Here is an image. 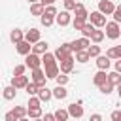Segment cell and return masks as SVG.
Segmentation results:
<instances>
[{"label": "cell", "mask_w": 121, "mask_h": 121, "mask_svg": "<svg viewBox=\"0 0 121 121\" xmlns=\"http://www.w3.org/2000/svg\"><path fill=\"white\" fill-rule=\"evenodd\" d=\"M72 68H74V59H72V57L60 62V72H62V74H68V72H72Z\"/></svg>", "instance_id": "e0dca14e"}, {"label": "cell", "mask_w": 121, "mask_h": 121, "mask_svg": "<svg viewBox=\"0 0 121 121\" xmlns=\"http://www.w3.org/2000/svg\"><path fill=\"white\" fill-rule=\"evenodd\" d=\"M42 4H43V6H53L55 0H42Z\"/></svg>", "instance_id": "c3c4849f"}, {"label": "cell", "mask_w": 121, "mask_h": 121, "mask_svg": "<svg viewBox=\"0 0 121 121\" xmlns=\"http://www.w3.org/2000/svg\"><path fill=\"white\" fill-rule=\"evenodd\" d=\"M113 21H115V23H121V6L115 8V11H113Z\"/></svg>", "instance_id": "ab89813d"}, {"label": "cell", "mask_w": 121, "mask_h": 121, "mask_svg": "<svg viewBox=\"0 0 121 121\" xmlns=\"http://www.w3.org/2000/svg\"><path fill=\"white\" fill-rule=\"evenodd\" d=\"M4 119H6V121H19V119H17V115H15V113H13V110H11V112H8V113H6V117H4Z\"/></svg>", "instance_id": "7bdbcfd3"}, {"label": "cell", "mask_w": 121, "mask_h": 121, "mask_svg": "<svg viewBox=\"0 0 121 121\" xmlns=\"http://www.w3.org/2000/svg\"><path fill=\"white\" fill-rule=\"evenodd\" d=\"M72 25H74V28H76V30H83V26L87 25V19H81V17H76Z\"/></svg>", "instance_id": "83f0119b"}, {"label": "cell", "mask_w": 121, "mask_h": 121, "mask_svg": "<svg viewBox=\"0 0 121 121\" xmlns=\"http://www.w3.org/2000/svg\"><path fill=\"white\" fill-rule=\"evenodd\" d=\"M28 2H30V4H38V0H28ZM40 2H42V0H40Z\"/></svg>", "instance_id": "f907efd6"}, {"label": "cell", "mask_w": 121, "mask_h": 121, "mask_svg": "<svg viewBox=\"0 0 121 121\" xmlns=\"http://www.w3.org/2000/svg\"><path fill=\"white\" fill-rule=\"evenodd\" d=\"M112 121H121V112H119V110H115V112L112 113Z\"/></svg>", "instance_id": "ee69618b"}, {"label": "cell", "mask_w": 121, "mask_h": 121, "mask_svg": "<svg viewBox=\"0 0 121 121\" xmlns=\"http://www.w3.org/2000/svg\"><path fill=\"white\" fill-rule=\"evenodd\" d=\"M106 36H108V38H112V40L119 38V36H121V28H119V23H115V21L108 23V25H106Z\"/></svg>", "instance_id": "277c9868"}, {"label": "cell", "mask_w": 121, "mask_h": 121, "mask_svg": "<svg viewBox=\"0 0 121 121\" xmlns=\"http://www.w3.org/2000/svg\"><path fill=\"white\" fill-rule=\"evenodd\" d=\"M66 83H68V76H64V74H62V76H59V78H57V85H62V87H64Z\"/></svg>", "instance_id": "60d3db41"}, {"label": "cell", "mask_w": 121, "mask_h": 121, "mask_svg": "<svg viewBox=\"0 0 121 121\" xmlns=\"http://www.w3.org/2000/svg\"><path fill=\"white\" fill-rule=\"evenodd\" d=\"M43 121H57V119H55V113H45Z\"/></svg>", "instance_id": "f6af8a7d"}, {"label": "cell", "mask_w": 121, "mask_h": 121, "mask_svg": "<svg viewBox=\"0 0 121 121\" xmlns=\"http://www.w3.org/2000/svg\"><path fill=\"white\" fill-rule=\"evenodd\" d=\"M25 40H26L28 43H38V42H40V30H38V28H30V30L25 34Z\"/></svg>", "instance_id": "30bf717a"}, {"label": "cell", "mask_w": 121, "mask_h": 121, "mask_svg": "<svg viewBox=\"0 0 121 121\" xmlns=\"http://www.w3.org/2000/svg\"><path fill=\"white\" fill-rule=\"evenodd\" d=\"M13 113L17 115V119H23V117L28 113V110H26V108H23V106H15V108H13Z\"/></svg>", "instance_id": "f546056e"}, {"label": "cell", "mask_w": 121, "mask_h": 121, "mask_svg": "<svg viewBox=\"0 0 121 121\" xmlns=\"http://www.w3.org/2000/svg\"><path fill=\"white\" fill-rule=\"evenodd\" d=\"M34 121H43V119H34Z\"/></svg>", "instance_id": "f5cc1de1"}, {"label": "cell", "mask_w": 121, "mask_h": 121, "mask_svg": "<svg viewBox=\"0 0 121 121\" xmlns=\"http://www.w3.org/2000/svg\"><path fill=\"white\" fill-rule=\"evenodd\" d=\"M93 83H95L96 87H102L104 83H108V74H106L104 70L96 72V74H95V78H93Z\"/></svg>", "instance_id": "8fae6325"}, {"label": "cell", "mask_w": 121, "mask_h": 121, "mask_svg": "<svg viewBox=\"0 0 121 121\" xmlns=\"http://www.w3.org/2000/svg\"><path fill=\"white\" fill-rule=\"evenodd\" d=\"M106 57H110V59H121V45H117V47H112V49H108Z\"/></svg>", "instance_id": "603a6c76"}, {"label": "cell", "mask_w": 121, "mask_h": 121, "mask_svg": "<svg viewBox=\"0 0 121 121\" xmlns=\"http://www.w3.org/2000/svg\"><path fill=\"white\" fill-rule=\"evenodd\" d=\"M42 25H43V26H51V25H53V17L42 15Z\"/></svg>", "instance_id": "f35d334b"}, {"label": "cell", "mask_w": 121, "mask_h": 121, "mask_svg": "<svg viewBox=\"0 0 121 121\" xmlns=\"http://www.w3.org/2000/svg\"><path fill=\"white\" fill-rule=\"evenodd\" d=\"M43 60L40 59V55H36V53H30V55H26L25 57V64H26V68H30V70H36V68H40V64H42Z\"/></svg>", "instance_id": "3957f363"}, {"label": "cell", "mask_w": 121, "mask_h": 121, "mask_svg": "<svg viewBox=\"0 0 121 121\" xmlns=\"http://www.w3.org/2000/svg\"><path fill=\"white\" fill-rule=\"evenodd\" d=\"M115 72H119V74H121V59H117V60H115Z\"/></svg>", "instance_id": "7dc6e473"}, {"label": "cell", "mask_w": 121, "mask_h": 121, "mask_svg": "<svg viewBox=\"0 0 121 121\" xmlns=\"http://www.w3.org/2000/svg\"><path fill=\"white\" fill-rule=\"evenodd\" d=\"M43 15H47V17H57V15H59V11H57V8H55V6H45Z\"/></svg>", "instance_id": "d6a6232c"}, {"label": "cell", "mask_w": 121, "mask_h": 121, "mask_svg": "<svg viewBox=\"0 0 121 121\" xmlns=\"http://www.w3.org/2000/svg\"><path fill=\"white\" fill-rule=\"evenodd\" d=\"M87 51H89L91 57H100V47H98V45H91Z\"/></svg>", "instance_id": "8d00e7d4"}, {"label": "cell", "mask_w": 121, "mask_h": 121, "mask_svg": "<svg viewBox=\"0 0 121 121\" xmlns=\"http://www.w3.org/2000/svg\"><path fill=\"white\" fill-rule=\"evenodd\" d=\"M96 66H98L100 70H108V68H110V57H106V55L96 57Z\"/></svg>", "instance_id": "5bb4252c"}, {"label": "cell", "mask_w": 121, "mask_h": 121, "mask_svg": "<svg viewBox=\"0 0 121 121\" xmlns=\"http://www.w3.org/2000/svg\"><path fill=\"white\" fill-rule=\"evenodd\" d=\"M9 38H11V42L19 43V42H23V40H25V34H23L19 28H13V30H11V34H9Z\"/></svg>", "instance_id": "ac0fdd59"}, {"label": "cell", "mask_w": 121, "mask_h": 121, "mask_svg": "<svg viewBox=\"0 0 121 121\" xmlns=\"http://www.w3.org/2000/svg\"><path fill=\"white\" fill-rule=\"evenodd\" d=\"M89 121H102V115H100V113H93Z\"/></svg>", "instance_id": "bcb514c9"}, {"label": "cell", "mask_w": 121, "mask_h": 121, "mask_svg": "<svg viewBox=\"0 0 121 121\" xmlns=\"http://www.w3.org/2000/svg\"><path fill=\"white\" fill-rule=\"evenodd\" d=\"M45 72L43 70H40V68H36V70H32V83H36L40 89L42 87H45Z\"/></svg>", "instance_id": "5b68a950"}, {"label": "cell", "mask_w": 121, "mask_h": 121, "mask_svg": "<svg viewBox=\"0 0 121 121\" xmlns=\"http://www.w3.org/2000/svg\"><path fill=\"white\" fill-rule=\"evenodd\" d=\"M57 23L60 25V26H66L68 23H70V13L64 9V11H60L59 15H57Z\"/></svg>", "instance_id": "2e32d148"}, {"label": "cell", "mask_w": 121, "mask_h": 121, "mask_svg": "<svg viewBox=\"0 0 121 121\" xmlns=\"http://www.w3.org/2000/svg\"><path fill=\"white\" fill-rule=\"evenodd\" d=\"M68 112H70L72 117H81V115H83V108H81V104H70V106H68Z\"/></svg>", "instance_id": "9a60e30c"}, {"label": "cell", "mask_w": 121, "mask_h": 121, "mask_svg": "<svg viewBox=\"0 0 121 121\" xmlns=\"http://www.w3.org/2000/svg\"><path fill=\"white\" fill-rule=\"evenodd\" d=\"M25 91H26V93H28V96H34V95H36V93H40V87H38V85H36V83H28V85H26V89H25Z\"/></svg>", "instance_id": "4dcf8cb0"}, {"label": "cell", "mask_w": 121, "mask_h": 121, "mask_svg": "<svg viewBox=\"0 0 121 121\" xmlns=\"http://www.w3.org/2000/svg\"><path fill=\"white\" fill-rule=\"evenodd\" d=\"M32 53H36V55H45V53H47V43H45V42L34 43V45H32Z\"/></svg>", "instance_id": "4fadbf2b"}, {"label": "cell", "mask_w": 121, "mask_h": 121, "mask_svg": "<svg viewBox=\"0 0 121 121\" xmlns=\"http://www.w3.org/2000/svg\"><path fill=\"white\" fill-rule=\"evenodd\" d=\"M4 98H6V100L15 98V87H13V85H9V87H6V89H4Z\"/></svg>", "instance_id": "f1b7e54d"}, {"label": "cell", "mask_w": 121, "mask_h": 121, "mask_svg": "<svg viewBox=\"0 0 121 121\" xmlns=\"http://www.w3.org/2000/svg\"><path fill=\"white\" fill-rule=\"evenodd\" d=\"M76 6H78V4H76L74 0H64V8H66V11H68V9H76Z\"/></svg>", "instance_id": "b9f144b4"}, {"label": "cell", "mask_w": 121, "mask_h": 121, "mask_svg": "<svg viewBox=\"0 0 121 121\" xmlns=\"http://www.w3.org/2000/svg\"><path fill=\"white\" fill-rule=\"evenodd\" d=\"M98 89H100V93H102V95H110V93H112V89H113V85L108 81V83H104V85H102V87H98Z\"/></svg>", "instance_id": "e575fe53"}, {"label": "cell", "mask_w": 121, "mask_h": 121, "mask_svg": "<svg viewBox=\"0 0 121 121\" xmlns=\"http://www.w3.org/2000/svg\"><path fill=\"white\" fill-rule=\"evenodd\" d=\"M98 11L104 13V15H110V13L115 11V6H113L110 0H100V2H98Z\"/></svg>", "instance_id": "8992f818"}, {"label": "cell", "mask_w": 121, "mask_h": 121, "mask_svg": "<svg viewBox=\"0 0 121 121\" xmlns=\"http://www.w3.org/2000/svg\"><path fill=\"white\" fill-rule=\"evenodd\" d=\"M108 81H110L112 85H119V83H121V76H119V72H112V74H108Z\"/></svg>", "instance_id": "4316f807"}, {"label": "cell", "mask_w": 121, "mask_h": 121, "mask_svg": "<svg viewBox=\"0 0 121 121\" xmlns=\"http://www.w3.org/2000/svg\"><path fill=\"white\" fill-rule=\"evenodd\" d=\"M42 115V108H28V117L30 119H40Z\"/></svg>", "instance_id": "1f68e13d"}, {"label": "cell", "mask_w": 121, "mask_h": 121, "mask_svg": "<svg viewBox=\"0 0 121 121\" xmlns=\"http://www.w3.org/2000/svg\"><path fill=\"white\" fill-rule=\"evenodd\" d=\"M42 60H43V66H45V76L57 79V78H59V66H57V59H55V55L45 53V55L42 57Z\"/></svg>", "instance_id": "6da1fadb"}, {"label": "cell", "mask_w": 121, "mask_h": 121, "mask_svg": "<svg viewBox=\"0 0 121 121\" xmlns=\"http://www.w3.org/2000/svg\"><path fill=\"white\" fill-rule=\"evenodd\" d=\"M17 45V51L21 53V55H30V49H32V43H28L26 40H23V42H19V43H15Z\"/></svg>", "instance_id": "7c38bea8"}, {"label": "cell", "mask_w": 121, "mask_h": 121, "mask_svg": "<svg viewBox=\"0 0 121 121\" xmlns=\"http://www.w3.org/2000/svg\"><path fill=\"white\" fill-rule=\"evenodd\" d=\"M28 108H40V96H30L28 98Z\"/></svg>", "instance_id": "d590c367"}, {"label": "cell", "mask_w": 121, "mask_h": 121, "mask_svg": "<svg viewBox=\"0 0 121 121\" xmlns=\"http://www.w3.org/2000/svg\"><path fill=\"white\" fill-rule=\"evenodd\" d=\"M91 59V55H89V51L85 49V51H78L76 53V60H79V62H87Z\"/></svg>", "instance_id": "484cf974"}, {"label": "cell", "mask_w": 121, "mask_h": 121, "mask_svg": "<svg viewBox=\"0 0 121 121\" xmlns=\"http://www.w3.org/2000/svg\"><path fill=\"white\" fill-rule=\"evenodd\" d=\"M38 96H40V100H45V102H47V100L53 96V91H49L47 87H42L40 93H38Z\"/></svg>", "instance_id": "7402d4cb"}, {"label": "cell", "mask_w": 121, "mask_h": 121, "mask_svg": "<svg viewBox=\"0 0 121 121\" xmlns=\"http://www.w3.org/2000/svg\"><path fill=\"white\" fill-rule=\"evenodd\" d=\"M25 68H26V64H17L15 70H13V74H15V76H23V74H25Z\"/></svg>", "instance_id": "74e56055"}, {"label": "cell", "mask_w": 121, "mask_h": 121, "mask_svg": "<svg viewBox=\"0 0 121 121\" xmlns=\"http://www.w3.org/2000/svg\"><path fill=\"white\" fill-rule=\"evenodd\" d=\"M117 93H119V98H121V83L117 85Z\"/></svg>", "instance_id": "681fc988"}, {"label": "cell", "mask_w": 121, "mask_h": 121, "mask_svg": "<svg viewBox=\"0 0 121 121\" xmlns=\"http://www.w3.org/2000/svg\"><path fill=\"white\" fill-rule=\"evenodd\" d=\"M91 23H93L95 26H106V25H108L104 13H100V11H93V13H91Z\"/></svg>", "instance_id": "52a82bcc"}, {"label": "cell", "mask_w": 121, "mask_h": 121, "mask_svg": "<svg viewBox=\"0 0 121 121\" xmlns=\"http://www.w3.org/2000/svg\"><path fill=\"white\" fill-rule=\"evenodd\" d=\"M43 11H45V8H43V4L40 2V4H32L30 6V13L32 15H43Z\"/></svg>", "instance_id": "44dd1931"}, {"label": "cell", "mask_w": 121, "mask_h": 121, "mask_svg": "<svg viewBox=\"0 0 121 121\" xmlns=\"http://www.w3.org/2000/svg\"><path fill=\"white\" fill-rule=\"evenodd\" d=\"M66 95H68V93H66V89H64L62 85H57V87L53 89V96H55V98H59V100L66 98Z\"/></svg>", "instance_id": "d6986e66"}, {"label": "cell", "mask_w": 121, "mask_h": 121, "mask_svg": "<svg viewBox=\"0 0 121 121\" xmlns=\"http://www.w3.org/2000/svg\"><path fill=\"white\" fill-rule=\"evenodd\" d=\"M72 51H74V49H72V45H70V43H62V45L53 53V55H55V59H57V60H60V62H62V60H66V59H70V57H72Z\"/></svg>", "instance_id": "7a4b0ae2"}, {"label": "cell", "mask_w": 121, "mask_h": 121, "mask_svg": "<svg viewBox=\"0 0 121 121\" xmlns=\"http://www.w3.org/2000/svg\"><path fill=\"white\" fill-rule=\"evenodd\" d=\"M19 121H28V119H25V117H23V119H19Z\"/></svg>", "instance_id": "816d5d0a"}, {"label": "cell", "mask_w": 121, "mask_h": 121, "mask_svg": "<svg viewBox=\"0 0 121 121\" xmlns=\"http://www.w3.org/2000/svg\"><path fill=\"white\" fill-rule=\"evenodd\" d=\"M11 85H13L15 89H26V85H28V78H26V76H13Z\"/></svg>", "instance_id": "9c48e42d"}, {"label": "cell", "mask_w": 121, "mask_h": 121, "mask_svg": "<svg viewBox=\"0 0 121 121\" xmlns=\"http://www.w3.org/2000/svg\"><path fill=\"white\" fill-rule=\"evenodd\" d=\"M74 13H76V17H81V19H87L89 17V13H87V9H85L83 4H78L76 9H74Z\"/></svg>", "instance_id": "ffe728a7"}, {"label": "cell", "mask_w": 121, "mask_h": 121, "mask_svg": "<svg viewBox=\"0 0 121 121\" xmlns=\"http://www.w3.org/2000/svg\"><path fill=\"white\" fill-rule=\"evenodd\" d=\"M72 45V49L78 53V51H85V49H89L87 45H89V38H79V40H76V42H72L70 43Z\"/></svg>", "instance_id": "ba28073f"}, {"label": "cell", "mask_w": 121, "mask_h": 121, "mask_svg": "<svg viewBox=\"0 0 121 121\" xmlns=\"http://www.w3.org/2000/svg\"><path fill=\"white\" fill-rule=\"evenodd\" d=\"M95 30H96V28H95V25H93V23H87V25L83 26V30H81V32H83V38H91Z\"/></svg>", "instance_id": "cb8c5ba5"}, {"label": "cell", "mask_w": 121, "mask_h": 121, "mask_svg": "<svg viewBox=\"0 0 121 121\" xmlns=\"http://www.w3.org/2000/svg\"><path fill=\"white\" fill-rule=\"evenodd\" d=\"M68 117H70V112L68 110H57L55 112V119L57 121H66Z\"/></svg>", "instance_id": "d4e9b609"}, {"label": "cell", "mask_w": 121, "mask_h": 121, "mask_svg": "<svg viewBox=\"0 0 121 121\" xmlns=\"http://www.w3.org/2000/svg\"><path fill=\"white\" fill-rule=\"evenodd\" d=\"M91 40H93L95 43L102 42V40H104V32H102V30H95V32H93V36H91Z\"/></svg>", "instance_id": "836d02e7"}]
</instances>
